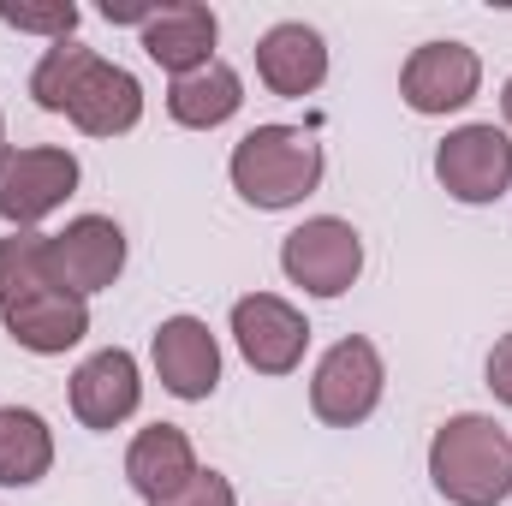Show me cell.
I'll return each mask as SVG.
<instances>
[{
    "label": "cell",
    "mask_w": 512,
    "mask_h": 506,
    "mask_svg": "<svg viewBox=\"0 0 512 506\" xmlns=\"http://www.w3.org/2000/svg\"><path fill=\"white\" fill-rule=\"evenodd\" d=\"M227 173L251 209H292L322 185V143L298 126H256L233 143Z\"/></svg>",
    "instance_id": "7a4b0ae2"
},
{
    "label": "cell",
    "mask_w": 512,
    "mask_h": 506,
    "mask_svg": "<svg viewBox=\"0 0 512 506\" xmlns=\"http://www.w3.org/2000/svg\"><path fill=\"white\" fill-rule=\"evenodd\" d=\"M0 316H6V334L36 358H60L90 334V298H78L66 286H42V292H30L24 304H12Z\"/></svg>",
    "instance_id": "4fadbf2b"
},
{
    "label": "cell",
    "mask_w": 512,
    "mask_h": 506,
    "mask_svg": "<svg viewBox=\"0 0 512 506\" xmlns=\"http://www.w3.org/2000/svg\"><path fill=\"white\" fill-rule=\"evenodd\" d=\"M429 483L453 506H501L512 495V435L477 411L447 417L429 441Z\"/></svg>",
    "instance_id": "6da1fadb"
},
{
    "label": "cell",
    "mask_w": 512,
    "mask_h": 506,
    "mask_svg": "<svg viewBox=\"0 0 512 506\" xmlns=\"http://www.w3.org/2000/svg\"><path fill=\"white\" fill-rule=\"evenodd\" d=\"M102 18H108V24H137V30H143V24L155 18V0H108Z\"/></svg>",
    "instance_id": "cb8c5ba5"
},
{
    "label": "cell",
    "mask_w": 512,
    "mask_h": 506,
    "mask_svg": "<svg viewBox=\"0 0 512 506\" xmlns=\"http://www.w3.org/2000/svg\"><path fill=\"white\" fill-rule=\"evenodd\" d=\"M233 340H239V352H245V364H251L256 376H292L304 364L310 322L286 298L251 292V298L233 304Z\"/></svg>",
    "instance_id": "ba28073f"
},
{
    "label": "cell",
    "mask_w": 512,
    "mask_h": 506,
    "mask_svg": "<svg viewBox=\"0 0 512 506\" xmlns=\"http://www.w3.org/2000/svg\"><path fill=\"white\" fill-rule=\"evenodd\" d=\"M54 471V435L30 405H0V489H30Z\"/></svg>",
    "instance_id": "ac0fdd59"
},
{
    "label": "cell",
    "mask_w": 512,
    "mask_h": 506,
    "mask_svg": "<svg viewBox=\"0 0 512 506\" xmlns=\"http://www.w3.org/2000/svg\"><path fill=\"white\" fill-rule=\"evenodd\" d=\"M143 399V381H137V358L108 346L96 358H84L72 370V417L84 429H120Z\"/></svg>",
    "instance_id": "8fae6325"
},
{
    "label": "cell",
    "mask_w": 512,
    "mask_h": 506,
    "mask_svg": "<svg viewBox=\"0 0 512 506\" xmlns=\"http://www.w3.org/2000/svg\"><path fill=\"white\" fill-rule=\"evenodd\" d=\"M280 268H286V280L304 286L310 298H340V292H352V280L364 274V239H358L352 221L316 215V221H304V227L286 233Z\"/></svg>",
    "instance_id": "277c9868"
},
{
    "label": "cell",
    "mask_w": 512,
    "mask_h": 506,
    "mask_svg": "<svg viewBox=\"0 0 512 506\" xmlns=\"http://www.w3.org/2000/svg\"><path fill=\"white\" fill-rule=\"evenodd\" d=\"M489 387H495V399L512 411V334H501L495 352H489Z\"/></svg>",
    "instance_id": "603a6c76"
},
{
    "label": "cell",
    "mask_w": 512,
    "mask_h": 506,
    "mask_svg": "<svg viewBox=\"0 0 512 506\" xmlns=\"http://www.w3.org/2000/svg\"><path fill=\"white\" fill-rule=\"evenodd\" d=\"M501 114H507V126H512V78H507V90H501Z\"/></svg>",
    "instance_id": "d4e9b609"
},
{
    "label": "cell",
    "mask_w": 512,
    "mask_h": 506,
    "mask_svg": "<svg viewBox=\"0 0 512 506\" xmlns=\"http://www.w3.org/2000/svg\"><path fill=\"white\" fill-rule=\"evenodd\" d=\"M256 78L286 96V102H304L322 90L328 78V42L310 30V24H274L262 42H256Z\"/></svg>",
    "instance_id": "5bb4252c"
},
{
    "label": "cell",
    "mask_w": 512,
    "mask_h": 506,
    "mask_svg": "<svg viewBox=\"0 0 512 506\" xmlns=\"http://www.w3.org/2000/svg\"><path fill=\"white\" fill-rule=\"evenodd\" d=\"M0 24L30 30V36H48V42H72V30H78V6H72V0H48V6L0 0Z\"/></svg>",
    "instance_id": "44dd1931"
},
{
    "label": "cell",
    "mask_w": 512,
    "mask_h": 506,
    "mask_svg": "<svg viewBox=\"0 0 512 506\" xmlns=\"http://www.w3.org/2000/svg\"><path fill=\"white\" fill-rule=\"evenodd\" d=\"M149 358L173 399H209L221 387V346H215L209 322H197V316H167L149 340Z\"/></svg>",
    "instance_id": "30bf717a"
},
{
    "label": "cell",
    "mask_w": 512,
    "mask_h": 506,
    "mask_svg": "<svg viewBox=\"0 0 512 506\" xmlns=\"http://www.w3.org/2000/svg\"><path fill=\"white\" fill-rule=\"evenodd\" d=\"M0 149H6V120H0Z\"/></svg>",
    "instance_id": "484cf974"
},
{
    "label": "cell",
    "mask_w": 512,
    "mask_h": 506,
    "mask_svg": "<svg viewBox=\"0 0 512 506\" xmlns=\"http://www.w3.org/2000/svg\"><path fill=\"white\" fill-rule=\"evenodd\" d=\"M483 84V60L465 42H423L399 72V96L411 114H459Z\"/></svg>",
    "instance_id": "9c48e42d"
},
{
    "label": "cell",
    "mask_w": 512,
    "mask_h": 506,
    "mask_svg": "<svg viewBox=\"0 0 512 506\" xmlns=\"http://www.w3.org/2000/svg\"><path fill=\"white\" fill-rule=\"evenodd\" d=\"M239 108H245V84H239V72H233L227 60H209L203 72H185V78H173V90H167V114L185 131L227 126Z\"/></svg>",
    "instance_id": "e0dca14e"
},
{
    "label": "cell",
    "mask_w": 512,
    "mask_h": 506,
    "mask_svg": "<svg viewBox=\"0 0 512 506\" xmlns=\"http://www.w3.org/2000/svg\"><path fill=\"white\" fill-rule=\"evenodd\" d=\"M120 268H126V233L108 215H78L60 233H48V274H54V286L78 292V298L108 292L120 280Z\"/></svg>",
    "instance_id": "8992f818"
},
{
    "label": "cell",
    "mask_w": 512,
    "mask_h": 506,
    "mask_svg": "<svg viewBox=\"0 0 512 506\" xmlns=\"http://www.w3.org/2000/svg\"><path fill=\"white\" fill-rule=\"evenodd\" d=\"M382 387H387L382 352L364 334H352V340L322 352V364L310 376V411L322 423H334V429H352V423H364L382 405Z\"/></svg>",
    "instance_id": "5b68a950"
},
{
    "label": "cell",
    "mask_w": 512,
    "mask_h": 506,
    "mask_svg": "<svg viewBox=\"0 0 512 506\" xmlns=\"http://www.w3.org/2000/svg\"><path fill=\"white\" fill-rule=\"evenodd\" d=\"M435 179L459 203H501L512 185V137L495 126H459L435 149Z\"/></svg>",
    "instance_id": "52a82bcc"
},
{
    "label": "cell",
    "mask_w": 512,
    "mask_h": 506,
    "mask_svg": "<svg viewBox=\"0 0 512 506\" xmlns=\"http://www.w3.org/2000/svg\"><path fill=\"white\" fill-rule=\"evenodd\" d=\"M197 471H203V465H197V447H191V435H185V429H173V423H149V429H137V435H131L126 483L149 506L167 501V495H179Z\"/></svg>",
    "instance_id": "9a60e30c"
},
{
    "label": "cell",
    "mask_w": 512,
    "mask_h": 506,
    "mask_svg": "<svg viewBox=\"0 0 512 506\" xmlns=\"http://www.w3.org/2000/svg\"><path fill=\"white\" fill-rule=\"evenodd\" d=\"M155 506H239V495H233V483L221 471H197L179 495H167V501H155Z\"/></svg>",
    "instance_id": "7402d4cb"
},
{
    "label": "cell",
    "mask_w": 512,
    "mask_h": 506,
    "mask_svg": "<svg viewBox=\"0 0 512 506\" xmlns=\"http://www.w3.org/2000/svg\"><path fill=\"white\" fill-rule=\"evenodd\" d=\"M78 191V155L72 149H0V221L12 233H36L66 197Z\"/></svg>",
    "instance_id": "3957f363"
},
{
    "label": "cell",
    "mask_w": 512,
    "mask_h": 506,
    "mask_svg": "<svg viewBox=\"0 0 512 506\" xmlns=\"http://www.w3.org/2000/svg\"><path fill=\"white\" fill-rule=\"evenodd\" d=\"M66 120L84 131V137H126V131L143 120V84L131 78L126 66L96 60V66H90V78L78 84V96H72V114H66Z\"/></svg>",
    "instance_id": "2e32d148"
},
{
    "label": "cell",
    "mask_w": 512,
    "mask_h": 506,
    "mask_svg": "<svg viewBox=\"0 0 512 506\" xmlns=\"http://www.w3.org/2000/svg\"><path fill=\"white\" fill-rule=\"evenodd\" d=\"M96 60H102V54L84 48V42H54V48L36 60V72H30L36 108H42V114H72V96H78V84L90 78Z\"/></svg>",
    "instance_id": "d6986e66"
},
{
    "label": "cell",
    "mask_w": 512,
    "mask_h": 506,
    "mask_svg": "<svg viewBox=\"0 0 512 506\" xmlns=\"http://www.w3.org/2000/svg\"><path fill=\"white\" fill-rule=\"evenodd\" d=\"M215 36H221V18H215L209 6H197V0H167V6H155V18L143 24V54H149L161 72L185 78V72H203V66L215 60Z\"/></svg>",
    "instance_id": "7c38bea8"
},
{
    "label": "cell",
    "mask_w": 512,
    "mask_h": 506,
    "mask_svg": "<svg viewBox=\"0 0 512 506\" xmlns=\"http://www.w3.org/2000/svg\"><path fill=\"white\" fill-rule=\"evenodd\" d=\"M42 286H54V274H48V233H6L0 239V310L24 304Z\"/></svg>",
    "instance_id": "ffe728a7"
}]
</instances>
